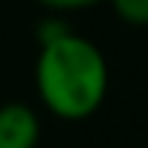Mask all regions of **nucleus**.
I'll return each instance as SVG.
<instances>
[{
  "mask_svg": "<svg viewBox=\"0 0 148 148\" xmlns=\"http://www.w3.org/2000/svg\"><path fill=\"white\" fill-rule=\"evenodd\" d=\"M35 84L49 113L82 122L93 116L108 96V61L93 41L64 29L41 41Z\"/></svg>",
  "mask_w": 148,
  "mask_h": 148,
  "instance_id": "f257e3e1",
  "label": "nucleus"
},
{
  "mask_svg": "<svg viewBox=\"0 0 148 148\" xmlns=\"http://www.w3.org/2000/svg\"><path fill=\"white\" fill-rule=\"evenodd\" d=\"M41 136V122L35 110L23 102L0 105V148H35Z\"/></svg>",
  "mask_w": 148,
  "mask_h": 148,
  "instance_id": "f03ea898",
  "label": "nucleus"
},
{
  "mask_svg": "<svg viewBox=\"0 0 148 148\" xmlns=\"http://www.w3.org/2000/svg\"><path fill=\"white\" fill-rule=\"evenodd\" d=\"M110 6L128 26H148V0H110Z\"/></svg>",
  "mask_w": 148,
  "mask_h": 148,
  "instance_id": "7ed1b4c3",
  "label": "nucleus"
},
{
  "mask_svg": "<svg viewBox=\"0 0 148 148\" xmlns=\"http://www.w3.org/2000/svg\"><path fill=\"white\" fill-rule=\"evenodd\" d=\"M38 3L47 9H55V12H73V9H87V6L105 3V0H38Z\"/></svg>",
  "mask_w": 148,
  "mask_h": 148,
  "instance_id": "20e7f679",
  "label": "nucleus"
}]
</instances>
